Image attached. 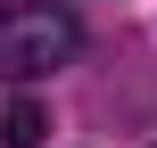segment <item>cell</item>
Instances as JSON below:
<instances>
[{
    "label": "cell",
    "mask_w": 157,
    "mask_h": 148,
    "mask_svg": "<svg viewBox=\"0 0 157 148\" xmlns=\"http://www.w3.org/2000/svg\"><path fill=\"white\" fill-rule=\"evenodd\" d=\"M0 140H8V148H41V107H33V99H17V107L0 115Z\"/></svg>",
    "instance_id": "7a4b0ae2"
},
{
    "label": "cell",
    "mask_w": 157,
    "mask_h": 148,
    "mask_svg": "<svg viewBox=\"0 0 157 148\" xmlns=\"http://www.w3.org/2000/svg\"><path fill=\"white\" fill-rule=\"evenodd\" d=\"M75 49H83V25L58 0H0V74L8 82H33V74L66 66Z\"/></svg>",
    "instance_id": "6da1fadb"
}]
</instances>
